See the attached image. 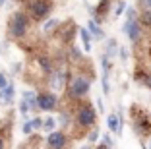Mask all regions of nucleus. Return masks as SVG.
<instances>
[{
	"label": "nucleus",
	"instance_id": "1",
	"mask_svg": "<svg viewBox=\"0 0 151 149\" xmlns=\"http://www.w3.org/2000/svg\"><path fill=\"white\" fill-rule=\"evenodd\" d=\"M130 114H132L134 130L143 137L149 136L151 134V114L147 112V110L139 109V107H132V109H130Z\"/></svg>",
	"mask_w": 151,
	"mask_h": 149
},
{
	"label": "nucleus",
	"instance_id": "2",
	"mask_svg": "<svg viewBox=\"0 0 151 149\" xmlns=\"http://www.w3.org/2000/svg\"><path fill=\"white\" fill-rule=\"evenodd\" d=\"M8 29H10V35L14 39H22L25 37L27 29H29V16L23 12H16L10 18V23H8Z\"/></svg>",
	"mask_w": 151,
	"mask_h": 149
},
{
	"label": "nucleus",
	"instance_id": "3",
	"mask_svg": "<svg viewBox=\"0 0 151 149\" xmlns=\"http://www.w3.org/2000/svg\"><path fill=\"white\" fill-rule=\"evenodd\" d=\"M52 10V0H27V12L31 19H45Z\"/></svg>",
	"mask_w": 151,
	"mask_h": 149
},
{
	"label": "nucleus",
	"instance_id": "4",
	"mask_svg": "<svg viewBox=\"0 0 151 149\" xmlns=\"http://www.w3.org/2000/svg\"><path fill=\"white\" fill-rule=\"evenodd\" d=\"M95 120H97V112L91 105H81L80 109L76 110V122L80 128H89V126H95Z\"/></svg>",
	"mask_w": 151,
	"mask_h": 149
},
{
	"label": "nucleus",
	"instance_id": "5",
	"mask_svg": "<svg viewBox=\"0 0 151 149\" xmlns=\"http://www.w3.org/2000/svg\"><path fill=\"white\" fill-rule=\"evenodd\" d=\"M89 87H91V79L85 78V76H76V78L72 79L68 91H70V95L74 97V99H80V97L87 95Z\"/></svg>",
	"mask_w": 151,
	"mask_h": 149
},
{
	"label": "nucleus",
	"instance_id": "6",
	"mask_svg": "<svg viewBox=\"0 0 151 149\" xmlns=\"http://www.w3.org/2000/svg\"><path fill=\"white\" fill-rule=\"evenodd\" d=\"M49 78H50V87H52L54 91H62V89L66 87V81H68V68L60 66V68L54 70Z\"/></svg>",
	"mask_w": 151,
	"mask_h": 149
},
{
	"label": "nucleus",
	"instance_id": "7",
	"mask_svg": "<svg viewBox=\"0 0 151 149\" xmlns=\"http://www.w3.org/2000/svg\"><path fill=\"white\" fill-rule=\"evenodd\" d=\"M124 33L130 37L132 43H138L142 39V27H139V22L136 18L134 19H126V25H124Z\"/></svg>",
	"mask_w": 151,
	"mask_h": 149
},
{
	"label": "nucleus",
	"instance_id": "8",
	"mask_svg": "<svg viewBox=\"0 0 151 149\" xmlns=\"http://www.w3.org/2000/svg\"><path fill=\"white\" fill-rule=\"evenodd\" d=\"M37 103H39V109L41 110H52L56 109V95L54 93H49V91H45V93H39L37 95Z\"/></svg>",
	"mask_w": 151,
	"mask_h": 149
},
{
	"label": "nucleus",
	"instance_id": "9",
	"mask_svg": "<svg viewBox=\"0 0 151 149\" xmlns=\"http://www.w3.org/2000/svg\"><path fill=\"white\" fill-rule=\"evenodd\" d=\"M66 141H68L66 134L64 132H58V130L49 132V136H47V145L49 147H64Z\"/></svg>",
	"mask_w": 151,
	"mask_h": 149
},
{
	"label": "nucleus",
	"instance_id": "10",
	"mask_svg": "<svg viewBox=\"0 0 151 149\" xmlns=\"http://www.w3.org/2000/svg\"><path fill=\"white\" fill-rule=\"evenodd\" d=\"M107 126H109V130H111L112 134L120 136V134H122L124 124H122V118H120L118 114H109V116H107Z\"/></svg>",
	"mask_w": 151,
	"mask_h": 149
},
{
	"label": "nucleus",
	"instance_id": "11",
	"mask_svg": "<svg viewBox=\"0 0 151 149\" xmlns=\"http://www.w3.org/2000/svg\"><path fill=\"white\" fill-rule=\"evenodd\" d=\"M58 35L62 37V41L64 43H72V39H74V35H76V25L72 22H68V23H64L62 27H58Z\"/></svg>",
	"mask_w": 151,
	"mask_h": 149
},
{
	"label": "nucleus",
	"instance_id": "12",
	"mask_svg": "<svg viewBox=\"0 0 151 149\" xmlns=\"http://www.w3.org/2000/svg\"><path fill=\"white\" fill-rule=\"evenodd\" d=\"M35 60H37V64L41 66V70H43V74H45V76H50V74L54 72L52 62H50V58H49V56H45V54H39Z\"/></svg>",
	"mask_w": 151,
	"mask_h": 149
},
{
	"label": "nucleus",
	"instance_id": "13",
	"mask_svg": "<svg viewBox=\"0 0 151 149\" xmlns=\"http://www.w3.org/2000/svg\"><path fill=\"white\" fill-rule=\"evenodd\" d=\"M12 99H14V85L8 83L4 89H0V101L6 103V105H10V103H12Z\"/></svg>",
	"mask_w": 151,
	"mask_h": 149
},
{
	"label": "nucleus",
	"instance_id": "14",
	"mask_svg": "<svg viewBox=\"0 0 151 149\" xmlns=\"http://www.w3.org/2000/svg\"><path fill=\"white\" fill-rule=\"evenodd\" d=\"M87 27H89V31H91V35H93V37H97V39H103V37H105V33H103V29L99 27V23L95 22V19H89Z\"/></svg>",
	"mask_w": 151,
	"mask_h": 149
},
{
	"label": "nucleus",
	"instance_id": "15",
	"mask_svg": "<svg viewBox=\"0 0 151 149\" xmlns=\"http://www.w3.org/2000/svg\"><path fill=\"white\" fill-rule=\"evenodd\" d=\"M80 35H81V41H83V48L89 53V50H91V31L85 29V27H81Z\"/></svg>",
	"mask_w": 151,
	"mask_h": 149
},
{
	"label": "nucleus",
	"instance_id": "16",
	"mask_svg": "<svg viewBox=\"0 0 151 149\" xmlns=\"http://www.w3.org/2000/svg\"><path fill=\"white\" fill-rule=\"evenodd\" d=\"M58 25H60V23H58L56 19H49V22H45L43 31H45V33H52V31L58 29Z\"/></svg>",
	"mask_w": 151,
	"mask_h": 149
},
{
	"label": "nucleus",
	"instance_id": "17",
	"mask_svg": "<svg viewBox=\"0 0 151 149\" xmlns=\"http://www.w3.org/2000/svg\"><path fill=\"white\" fill-rule=\"evenodd\" d=\"M142 25L151 27V8H145L142 12Z\"/></svg>",
	"mask_w": 151,
	"mask_h": 149
},
{
	"label": "nucleus",
	"instance_id": "18",
	"mask_svg": "<svg viewBox=\"0 0 151 149\" xmlns=\"http://www.w3.org/2000/svg\"><path fill=\"white\" fill-rule=\"evenodd\" d=\"M29 122H31L33 130H41V128H43V122H45V118H39V116H33V118H29Z\"/></svg>",
	"mask_w": 151,
	"mask_h": 149
},
{
	"label": "nucleus",
	"instance_id": "19",
	"mask_svg": "<svg viewBox=\"0 0 151 149\" xmlns=\"http://www.w3.org/2000/svg\"><path fill=\"white\" fill-rule=\"evenodd\" d=\"M54 126H56V120H54V118H45L43 128H45L47 132H52V130H54Z\"/></svg>",
	"mask_w": 151,
	"mask_h": 149
},
{
	"label": "nucleus",
	"instance_id": "20",
	"mask_svg": "<svg viewBox=\"0 0 151 149\" xmlns=\"http://www.w3.org/2000/svg\"><path fill=\"white\" fill-rule=\"evenodd\" d=\"M114 53H116V41L112 39V41H109V43H107V53H105V54L114 56Z\"/></svg>",
	"mask_w": 151,
	"mask_h": 149
},
{
	"label": "nucleus",
	"instance_id": "21",
	"mask_svg": "<svg viewBox=\"0 0 151 149\" xmlns=\"http://www.w3.org/2000/svg\"><path fill=\"white\" fill-rule=\"evenodd\" d=\"M142 83L145 85V87H149V89H151V72H145V74H143Z\"/></svg>",
	"mask_w": 151,
	"mask_h": 149
},
{
	"label": "nucleus",
	"instance_id": "22",
	"mask_svg": "<svg viewBox=\"0 0 151 149\" xmlns=\"http://www.w3.org/2000/svg\"><path fill=\"white\" fill-rule=\"evenodd\" d=\"M87 140L91 141V143L99 140V128H93V130H91V134H89V136H87Z\"/></svg>",
	"mask_w": 151,
	"mask_h": 149
},
{
	"label": "nucleus",
	"instance_id": "23",
	"mask_svg": "<svg viewBox=\"0 0 151 149\" xmlns=\"http://www.w3.org/2000/svg\"><path fill=\"white\" fill-rule=\"evenodd\" d=\"M124 10H126V4L120 0L118 6H116V10H114V16H122V14H124Z\"/></svg>",
	"mask_w": 151,
	"mask_h": 149
},
{
	"label": "nucleus",
	"instance_id": "24",
	"mask_svg": "<svg viewBox=\"0 0 151 149\" xmlns=\"http://www.w3.org/2000/svg\"><path fill=\"white\" fill-rule=\"evenodd\" d=\"M31 132H33V126H31V122L27 120V122L23 124V134H25V136H31Z\"/></svg>",
	"mask_w": 151,
	"mask_h": 149
},
{
	"label": "nucleus",
	"instance_id": "25",
	"mask_svg": "<svg viewBox=\"0 0 151 149\" xmlns=\"http://www.w3.org/2000/svg\"><path fill=\"white\" fill-rule=\"evenodd\" d=\"M101 147H112V140L109 136H103V143H101Z\"/></svg>",
	"mask_w": 151,
	"mask_h": 149
},
{
	"label": "nucleus",
	"instance_id": "26",
	"mask_svg": "<svg viewBox=\"0 0 151 149\" xmlns=\"http://www.w3.org/2000/svg\"><path fill=\"white\" fill-rule=\"evenodd\" d=\"M6 85H8V79H6V76H4V72L0 74V89H4Z\"/></svg>",
	"mask_w": 151,
	"mask_h": 149
},
{
	"label": "nucleus",
	"instance_id": "27",
	"mask_svg": "<svg viewBox=\"0 0 151 149\" xmlns=\"http://www.w3.org/2000/svg\"><path fill=\"white\" fill-rule=\"evenodd\" d=\"M120 58H122V60H126V58H128V53H126V48H120Z\"/></svg>",
	"mask_w": 151,
	"mask_h": 149
},
{
	"label": "nucleus",
	"instance_id": "28",
	"mask_svg": "<svg viewBox=\"0 0 151 149\" xmlns=\"http://www.w3.org/2000/svg\"><path fill=\"white\" fill-rule=\"evenodd\" d=\"M139 4L145 6V8H151V0H139Z\"/></svg>",
	"mask_w": 151,
	"mask_h": 149
},
{
	"label": "nucleus",
	"instance_id": "29",
	"mask_svg": "<svg viewBox=\"0 0 151 149\" xmlns=\"http://www.w3.org/2000/svg\"><path fill=\"white\" fill-rule=\"evenodd\" d=\"M4 145H6V141H4V136H0V149L4 147Z\"/></svg>",
	"mask_w": 151,
	"mask_h": 149
},
{
	"label": "nucleus",
	"instance_id": "30",
	"mask_svg": "<svg viewBox=\"0 0 151 149\" xmlns=\"http://www.w3.org/2000/svg\"><path fill=\"white\" fill-rule=\"evenodd\" d=\"M6 2H8V0H0V8H2V6H4Z\"/></svg>",
	"mask_w": 151,
	"mask_h": 149
},
{
	"label": "nucleus",
	"instance_id": "31",
	"mask_svg": "<svg viewBox=\"0 0 151 149\" xmlns=\"http://www.w3.org/2000/svg\"><path fill=\"white\" fill-rule=\"evenodd\" d=\"M149 56H151V47H149Z\"/></svg>",
	"mask_w": 151,
	"mask_h": 149
}]
</instances>
